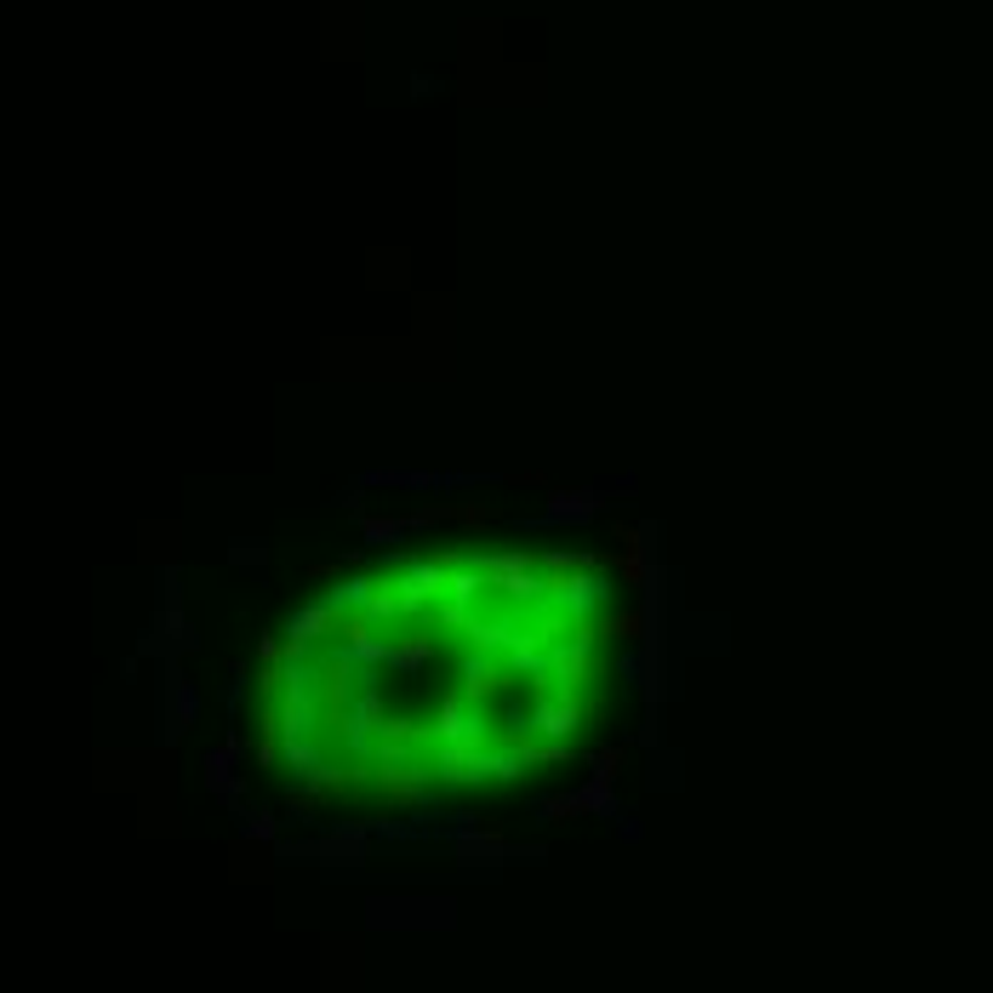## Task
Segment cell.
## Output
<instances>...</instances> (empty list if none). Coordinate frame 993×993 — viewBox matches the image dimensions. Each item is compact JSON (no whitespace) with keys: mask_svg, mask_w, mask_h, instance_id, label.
I'll list each match as a JSON object with an SVG mask.
<instances>
[{"mask_svg":"<svg viewBox=\"0 0 993 993\" xmlns=\"http://www.w3.org/2000/svg\"><path fill=\"white\" fill-rule=\"evenodd\" d=\"M605 508V492L600 486H582V492H548V508L543 515H531V520H515V531H543V525H582V520H594Z\"/></svg>","mask_w":993,"mask_h":993,"instance_id":"obj_1","label":"cell"},{"mask_svg":"<svg viewBox=\"0 0 993 993\" xmlns=\"http://www.w3.org/2000/svg\"><path fill=\"white\" fill-rule=\"evenodd\" d=\"M360 486H394V492H474L492 486V474H417V469H371Z\"/></svg>","mask_w":993,"mask_h":993,"instance_id":"obj_2","label":"cell"},{"mask_svg":"<svg viewBox=\"0 0 993 993\" xmlns=\"http://www.w3.org/2000/svg\"><path fill=\"white\" fill-rule=\"evenodd\" d=\"M435 736L440 748H486V708H469V697H446Z\"/></svg>","mask_w":993,"mask_h":993,"instance_id":"obj_3","label":"cell"},{"mask_svg":"<svg viewBox=\"0 0 993 993\" xmlns=\"http://www.w3.org/2000/svg\"><path fill=\"white\" fill-rule=\"evenodd\" d=\"M331 628H338V611H331V600H326V594H320V600H309V605H297L292 617H286V651H292V657H303V651H309V646L320 640V634H331Z\"/></svg>","mask_w":993,"mask_h":993,"instance_id":"obj_4","label":"cell"},{"mask_svg":"<svg viewBox=\"0 0 993 993\" xmlns=\"http://www.w3.org/2000/svg\"><path fill=\"white\" fill-rule=\"evenodd\" d=\"M605 594H611V577H559V582H548V605L571 611V617H582V611L600 605Z\"/></svg>","mask_w":993,"mask_h":993,"instance_id":"obj_5","label":"cell"},{"mask_svg":"<svg viewBox=\"0 0 993 993\" xmlns=\"http://www.w3.org/2000/svg\"><path fill=\"white\" fill-rule=\"evenodd\" d=\"M571 731H582V708L566 691H548L537 702V736H571Z\"/></svg>","mask_w":993,"mask_h":993,"instance_id":"obj_6","label":"cell"},{"mask_svg":"<svg viewBox=\"0 0 993 993\" xmlns=\"http://www.w3.org/2000/svg\"><path fill=\"white\" fill-rule=\"evenodd\" d=\"M326 600H331V611H338V617H343V611H366V605L377 600V582H371V577H338Z\"/></svg>","mask_w":993,"mask_h":993,"instance_id":"obj_7","label":"cell"},{"mask_svg":"<svg viewBox=\"0 0 993 993\" xmlns=\"http://www.w3.org/2000/svg\"><path fill=\"white\" fill-rule=\"evenodd\" d=\"M360 537H366L371 548L405 543V537H412V520H360Z\"/></svg>","mask_w":993,"mask_h":993,"instance_id":"obj_8","label":"cell"},{"mask_svg":"<svg viewBox=\"0 0 993 993\" xmlns=\"http://www.w3.org/2000/svg\"><path fill=\"white\" fill-rule=\"evenodd\" d=\"M228 559H235L240 571H251L258 582H269V577H263V559H269V548H263V543H235V548H228Z\"/></svg>","mask_w":993,"mask_h":993,"instance_id":"obj_9","label":"cell"},{"mask_svg":"<svg viewBox=\"0 0 993 993\" xmlns=\"http://www.w3.org/2000/svg\"><path fill=\"white\" fill-rule=\"evenodd\" d=\"M428 651H435L428 640H405V646H389V669H423V662H428Z\"/></svg>","mask_w":993,"mask_h":993,"instance_id":"obj_10","label":"cell"},{"mask_svg":"<svg viewBox=\"0 0 993 993\" xmlns=\"http://www.w3.org/2000/svg\"><path fill=\"white\" fill-rule=\"evenodd\" d=\"M240 697H246V669L235 662V669H228V685H223V702H228V714L240 708Z\"/></svg>","mask_w":993,"mask_h":993,"instance_id":"obj_11","label":"cell"},{"mask_svg":"<svg viewBox=\"0 0 993 993\" xmlns=\"http://www.w3.org/2000/svg\"><path fill=\"white\" fill-rule=\"evenodd\" d=\"M240 828H246V839H274V817H269V811H246Z\"/></svg>","mask_w":993,"mask_h":993,"instance_id":"obj_12","label":"cell"},{"mask_svg":"<svg viewBox=\"0 0 993 993\" xmlns=\"http://www.w3.org/2000/svg\"><path fill=\"white\" fill-rule=\"evenodd\" d=\"M155 589H161V605H177V566L155 571Z\"/></svg>","mask_w":993,"mask_h":993,"instance_id":"obj_13","label":"cell"},{"mask_svg":"<svg viewBox=\"0 0 993 993\" xmlns=\"http://www.w3.org/2000/svg\"><path fill=\"white\" fill-rule=\"evenodd\" d=\"M640 674H646V657H634V651H628V657H623V685H646Z\"/></svg>","mask_w":993,"mask_h":993,"instance_id":"obj_14","label":"cell"}]
</instances>
